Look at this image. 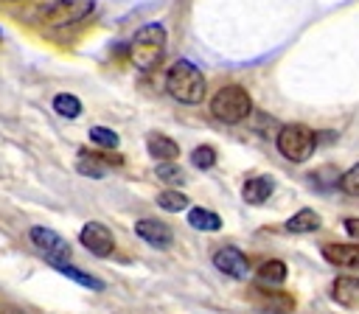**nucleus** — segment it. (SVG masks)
Returning <instances> with one entry per match:
<instances>
[{
  "label": "nucleus",
  "mask_w": 359,
  "mask_h": 314,
  "mask_svg": "<svg viewBox=\"0 0 359 314\" xmlns=\"http://www.w3.org/2000/svg\"><path fill=\"white\" fill-rule=\"evenodd\" d=\"M165 42H168V34L163 28V22H146L135 31L132 42H129V59L137 70L143 73H151L163 56H165Z\"/></svg>",
  "instance_id": "obj_1"
},
{
  "label": "nucleus",
  "mask_w": 359,
  "mask_h": 314,
  "mask_svg": "<svg viewBox=\"0 0 359 314\" xmlns=\"http://www.w3.org/2000/svg\"><path fill=\"white\" fill-rule=\"evenodd\" d=\"M165 93H168L174 101L194 107V104H202V98H205V93H208V84H205L202 70H199L194 62L177 59V62L168 67V73H165Z\"/></svg>",
  "instance_id": "obj_2"
},
{
  "label": "nucleus",
  "mask_w": 359,
  "mask_h": 314,
  "mask_svg": "<svg viewBox=\"0 0 359 314\" xmlns=\"http://www.w3.org/2000/svg\"><path fill=\"white\" fill-rule=\"evenodd\" d=\"M210 112L216 121L222 123H241L250 118L252 112V98L241 84H224L216 90V95L210 98Z\"/></svg>",
  "instance_id": "obj_3"
},
{
  "label": "nucleus",
  "mask_w": 359,
  "mask_h": 314,
  "mask_svg": "<svg viewBox=\"0 0 359 314\" xmlns=\"http://www.w3.org/2000/svg\"><path fill=\"white\" fill-rule=\"evenodd\" d=\"M275 146L289 163H306L317 149V135L306 123H286L280 126Z\"/></svg>",
  "instance_id": "obj_4"
},
{
  "label": "nucleus",
  "mask_w": 359,
  "mask_h": 314,
  "mask_svg": "<svg viewBox=\"0 0 359 314\" xmlns=\"http://www.w3.org/2000/svg\"><path fill=\"white\" fill-rule=\"evenodd\" d=\"M93 8H95V0H56L42 14V22L48 28H67V25H76L84 17H90Z\"/></svg>",
  "instance_id": "obj_5"
},
{
  "label": "nucleus",
  "mask_w": 359,
  "mask_h": 314,
  "mask_svg": "<svg viewBox=\"0 0 359 314\" xmlns=\"http://www.w3.org/2000/svg\"><path fill=\"white\" fill-rule=\"evenodd\" d=\"M28 235H31L34 247L39 250V255H42L50 266H59V264H67V261H70V244H67L56 230L39 224V227H31Z\"/></svg>",
  "instance_id": "obj_6"
},
{
  "label": "nucleus",
  "mask_w": 359,
  "mask_h": 314,
  "mask_svg": "<svg viewBox=\"0 0 359 314\" xmlns=\"http://www.w3.org/2000/svg\"><path fill=\"white\" fill-rule=\"evenodd\" d=\"M79 241H81V247H87V252H93V255H98V258H107V255H112V250H115V235H112V230H109L107 224H101V221H87V224L79 230Z\"/></svg>",
  "instance_id": "obj_7"
},
{
  "label": "nucleus",
  "mask_w": 359,
  "mask_h": 314,
  "mask_svg": "<svg viewBox=\"0 0 359 314\" xmlns=\"http://www.w3.org/2000/svg\"><path fill=\"white\" fill-rule=\"evenodd\" d=\"M213 266L219 269V272H224L227 278H236V280H244L247 275H250V261H247V255L238 250V247H219L216 252H213Z\"/></svg>",
  "instance_id": "obj_8"
},
{
  "label": "nucleus",
  "mask_w": 359,
  "mask_h": 314,
  "mask_svg": "<svg viewBox=\"0 0 359 314\" xmlns=\"http://www.w3.org/2000/svg\"><path fill=\"white\" fill-rule=\"evenodd\" d=\"M107 165H123V157H121V154H104V151H87V149L79 151L76 168H79L84 177L101 179V177L107 174Z\"/></svg>",
  "instance_id": "obj_9"
},
{
  "label": "nucleus",
  "mask_w": 359,
  "mask_h": 314,
  "mask_svg": "<svg viewBox=\"0 0 359 314\" xmlns=\"http://www.w3.org/2000/svg\"><path fill=\"white\" fill-rule=\"evenodd\" d=\"M135 233L146 244H151L157 250H168L174 244V230L165 221H160V219H140V221H135Z\"/></svg>",
  "instance_id": "obj_10"
},
{
  "label": "nucleus",
  "mask_w": 359,
  "mask_h": 314,
  "mask_svg": "<svg viewBox=\"0 0 359 314\" xmlns=\"http://www.w3.org/2000/svg\"><path fill=\"white\" fill-rule=\"evenodd\" d=\"M323 258L334 266L359 272V244H323Z\"/></svg>",
  "instance_id": "obj_11"
},
{
  "label": "nucleus",
  "mask_w": 359,
  "mask_h": 314,
  "mask_svg": "<svg viewBox=\"0 0 359 314\" xmlns=\"http://www.w3.org/2000/svg\"><path fill=\"white\" fill-rule=\"evenodd\" d=\"M146 151H149V157H154L157 163H171V160L180 157L177 140H171V137L163 135V132H149V137H146Z\"/></svg>",
  "instance_id": "obj_12"
},
{
  "label": "nucleus",
  "mask_w": 359,
  "mask_h": 314,
  "mask_svg": "<svg viewBox=\"0 0 359 314\" xmlns=\"http://www.w3.org/2000/svg\"><path fill=\"white\" fill-rule=\"evenodd\" d=\"M331 300L345 306V308H353L359 306V278L353 275H342L331 283Z\"/></svg>",
  "instance_id": "obj_13"
},
{
  "label": "nucleus",
  "mask_w": 359,
  "mask_h": 314,
  "mask_svg": "<svg viewBox=\"0 0 359 314\" xmlns=\"http://www.w3.org/2000/svg\"><path fill=\"white\" fill-rule=\"evenodd\" d=\"M275 191V179L272 177H250L241 188V199L247 205H264Z\"/></svg>",
  "instance_id": "obj_14"
},
{
  "label": "nucleus",
  "mask_w": 359,
  "mask_h": 314,
  "mask_svg": "<svg viewBox=\"0 0 359 314\" xmlns=\"http://www.w3.org/2000/svg\"><path fill=\"white\" fill-rule=\"evenodd\" d=\"M255 303L269 314H292L294 311V297L286 292H258Z\"/></svg>",
  "instance_id": "obj_15"
},
{
  "label": "nucleus",
  "mask_w": 359,
  "mask_h": 314,
  "mask_svg": "<svg viewBox=\"0 0 359 314\" xmlns=\"http://www.w3.org/2000/svg\"><path fill=\"white\" fill-rule=\"evenodd\" d=\"M286 264L283 261H278V258H272V261H264L258 269H255V280H258V286H280L283 280H286Z\"/></svg>",
  "instance_id": "obj_16"
},
{
  "label": "nucleus",
  "mask_w": 359,
  "mask_h": 314,
  "mask_svg": "<svg viewBox=\"0 0 359 314\" xmlns=\"http://www.w3.org/2000/svg\"><path fill=\"white\" fill-rule=\"evenodd\" d=\"M320 224H323V219H320L317 210L300 207V210L286 221V230H289V233H314V230H320Z\"/></svg>",
  "instance_id": "obj_17"
},
{
  "label": "nucleus",
  "mask_w": 359,
  "mask_h": 314,
  "mask_svg": "<svg viewBox=\"0 0 359 314\" xmlns=\"http://www.w3.org/2000/svg\"><path fill=\"white\" fill-rule=\"evenodd\" d=\"M188 224L194 230H202V233H216L222 227V219L208 207H191L188 210Z\"/></svg>",
  "instance_id": "obj_18"
},
{
  "label": "nucleus",
  "mask_w": 359,
  "mask_h": 314,
  "mask_svg": "<svg viewBox=\"0 0 359 314\" xmlns=\"http://www.w3.org/2000/svg\"><path fill=\"white\" fill-rule=\"evenodd\" d=\"M53 112L67 118V121H73V118L81 115V101L73 93H59V95H53Z\"/></svg>",
  "instance_id": "obj_19"
},
{
  "label": "nucleus",
  "mask_w": 359,
  "mask_h": 314,
  "mask_svg": "<svg viewBox=\"0 0 359 314\" xmlns=\"http://www.w3.org/2000/svg\"><path fill=\"white\" fill-rule=\"evenodd\" d=\"M53 269H59L65 278H73V280H76V283H81L84 289H93V292H104V280H98L95 275H87V272H81V269L70 266V261H67V264H59V266H53Z\"/></svg>",
  "instance_id": "obj_20"
},
{
  "label": "nucleus",
  "mask_w": 359,
  "mask_h": 314,
  "mask_svg": "<svg viewBox=\"0 0 359 314\" xmlns=\"http://www.w3.org/2000/svg\"><path fill=\"white\" fill-rule=\"evenodd\" d=\"M157 205H160L163 210H168V213H180V210L188 207V196H185L182 191L168 188V191H160V193H157Z\"/></svg>",
  "instance_id": "obj_21"
},
{
  "label": "nucleus",
  "mask_w": 359,
  "mask_h": 314,
  "mask_svg": "<svg viewBox=\"0 0 359 314\" xmlns=\"http://www.w3.org/2000/svg\"><path fill=\"white\" fill-rule=\"evenodd\" d=\"M90 140L101 149H118V143H121L118 132H112L107 126H90Z\"/></svg>",
  "instance_id": "obj_22"
},
{
  "label": "nucleus",
  "mask_w": 359,
  "mask_h": 314,
  "mask_svg": "<svg viewBox=\"0 0 359 314\" xmlns=\"http://www.w3.org/2000/svg\"><path fill=\"white\" fill-rule=\"evenodd\" d=\"M191 163L199 168V171H208L216 165V149L213 146H196L191 151Z\"/></svg>",
  "instance_id": "obj_23"
},
{
  "label": "nucleus",
  "mask_w": 359,
  "mask_h": 314,
  "mask_svg": "<svg viewBox=\"0 0 359 314\" xmlns=\"http://www.w3.org/2000/svg\"><path fill=\"white\" fill-rule=\"evenodd\" d=\"M157 179H163L165 185H182V182H185V174H182V168L171 160V163H160V165H157Z\"/></svg>",
  "instance_id": "obj_24"
},
{
  "label": "nucleus",
  "mask_w": 359,
  "mask_h": 314,
  "mask_svg": "<svg viewBox=\"0 0 359 314\" xmlns=\"http://www.w3.org/2000/svg\"><path fill=\"white\" fill-rule=\"evenodd\" d=\"M337 188H339L342 193H348V196H359V163L351 165L345 174H339Z\"/></svg>",
  "instance_id": "obj_25"
},
{
  "label": "nucleus",
  "mask_w": 359,
  "mask_h": 314,
  "mask_svg": "<svg viewBox=\"0 0 359 314\" xmlns=\"http://www.w3.org/2000/svg\"><path fill=\"white\" fill-rule=\"evenodd\" d=\"M342 224H345V233H348L351 238H359V219H356V216H351V219H345Z\"/></svg>",
  "instance_id": "obj_26"
},
{
  "label": "nucleus",
  "mask_w": 359,
  "mask_h": 314,
  "mask_svg": "<svg viewBox=\"0 0 359 314\" xmlns=\"http://www.w3.org/2000/svg\"><path fill=\"white\" fill-rule=\"evenodd\" d=\"M6 3H17V0H6Z\"/></svg>",
  "instance_id": "obj_27"
}]
</instances>
